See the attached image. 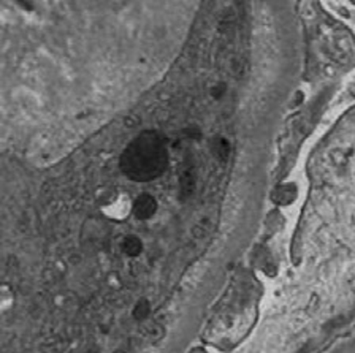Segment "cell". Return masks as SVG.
Returning a JSON list of instances; mask_svg holds the SVG:
<instances>
[{
    "label": "cell",
    "mask_w": 355,
    "mask_h": 353,
    "mask_svg": "<svg viewBox=\"0 0 355 353\" xmlns=\"http://www.w3.org/2000/svg\"><path fill=\"white\" fill-rule=\"evenodd\" d=\"M166 165V151L159 138L144 135L125 149L122 168L133 179L146 181L162 173Z\"/></svg>",
    "instance_id": "6da1fadb"
},
{
    "label": "cell",
    "mask_w": 355,
    "mask_h": 353,
    "mask_svg": "<svg viewBox=\"0 0 355 353\" xmlns=\"http://www.w3.org/2000/svg\"><path fill=\"white\" fill-rule=\"evenodd\" d=\"M154 211H155V201H154L153 197L143 195V197L138 198V201L135 205V212H137L138 217L146 219L149 216H153Z\"/></svg>",
    "instance_id": "7a4b0ae2"
},
{
    "label": "cell",
    "mask_w": 355,
    "mask_h": 353,
    "mask_svg": "<svg viewBox=\"0 0 355 353\" xmlns=\"http://www.w3.org/2000/svg\"><path fill=\"white\" fill-rule=\"evenodd\" d=\"M148 311H149V307H148V305L146 302H138V306H137V311H135V316L140 318V317H144L148 314Z\"/></svg>",
    "instance_id": "3957f363"
}]
</instances>
